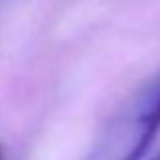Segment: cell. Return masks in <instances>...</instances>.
<instances>
[{
  "mask_svg": "<svg viewBox=\"0 0 160 160\" xmlns=\"http://www.w3.org/2000/svg\"><path fill=\"white\" fill-rule=\"evenodd\" d=\"M160 130V75L113 113L85 160H142Z\"/></svg>",
  "mask_w": 160,
  "mask_h": 160,
  "instance_id": "cell-1",
  "label": "cell"
},
{
  "mask_svg": "<svg viewBox=\"0 0 160 160\" xmlns=\"http://www.w3.org/2000/svg\"><path fill=\"white\" fill-rule=\"evenodd\" d=\"M0 160H4V154H2V148H0Z\"/></svg>",
  "mask_w": 160,
  "mask_h": 160,
  "instance_id": "cell-2",
  "label": "cell"
},
{
  "mask_svg": "<svg viewBox=\"0 0 160 160\" xmlns=\"http://www.w3.org/2000/svg\"><path fill=\"white\" fill-rule=\"evenodd\" d=\"M154 160H160V156H158V158H154Z\"/></svg>",
  "mask_w": 160,
  "mask_h": 160,
  "instance_id": "cell-3",
  "label": "cell"
}]
</instances>
